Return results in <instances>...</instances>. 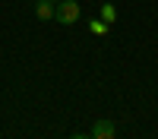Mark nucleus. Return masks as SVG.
Masks as SVG:
<instances>
[{"mask_svg": "<svg viewBox=\"0 0 158 139\" xmlns=\"http://www.w3.org/2000/svg\"><path fill=\"white\" fill-rule=\"evenodd\" d=\"M89 29L95 32V35H104V32H108V25H104V19H92V22H89Z\"/></svg>", "mask_w": 158, "mask_h": 139, "instance_id": "nucleus-5", "label": "nucleus"}, {"mask_svg": "<svg viewBox=\"0 0 158 139\" xmlns=\"http://www.w3.org/2000/svg\"><path fill=\"white\" fill-rule=\"evenodd\" d=\"M32 3H35V16L38 19H54V10H57V3H51V0H32Z\"/></svg>", "mask_w": 158, "mask_h": 139, "instance_id": "nucleus-3", "label": "nucleus"}, {"mask_svg": "<svg viewBox=\"0 0 158 139\" xmlns=\"http://www.w3.org/2000/svg\"><path fill=\"white\" fill-rule=\"evenodd\" d=\"M101 19H104V22H114V19H117V13H114L111 3H101Z\"/></svg>", "mask_w": 158, "mask_h": 139, "instance_id": "nucleus-4", "label": "nucleus"}, {"mask_svg": "<svg viewBox=\"0 0 158 139\" xmlns=\"http://www.w3.org/2000/svg\"><path fill=\"white\" fill-rule=\"evenodd\" d=\"M51 3H60V0H51Z\"/></svg>", "mask_w": 158, "mask_h": 139, "instance_id": "nucleus-7", "label": "nucleus"}, {"mask_svg": "<svg viewBox=\"0 0 158 139\" xmlns=\"http://www.w3.org/2000/svg\"><path fill=\"white\" fill-rule=\"evenodd\" d=\"M79 13H82V10H79L76 0H60L57 10H54V19H57L60 25H73V22L79 19Z\"/></svg>", "mask_w": 158, "mask_h": 139, "instance_id": "nucleus-1", "label": "nucleus"}, {"mask_svg": "<svg viewBox=\"0 0 158 139\" xmlns=\"http://www.w3.org/2000/svg\"><path fill=\"white\" fill-rule=\"evenodd\" d=\"M70 139H92V136H82V133H73Z\"/></svg>", "mask_w": 158, "mask_h": 139, "instance_id": "nucleus-6", "label": "nucleus"}, {"mask_svg": "<svg viewBox=\"0 0 158 139\" xmlns=\"http://www.w3.org/2000/svg\"><path fill=\"white\" fill-rule=\"evenodd\" d=\"M114 123L111 120H95V126H92V139H114Z\"/></svg>", "mask_w": 158, "mask_h": 139, "instance_id": "nucleus-2", "label": "nucleus"}]
</instances>
